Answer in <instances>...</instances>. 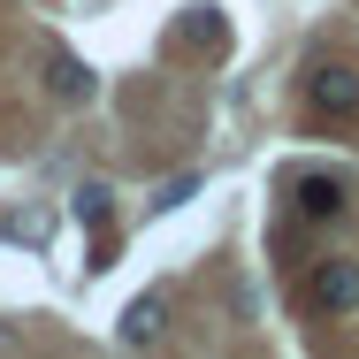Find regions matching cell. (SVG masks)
<instances>
[{"label":"cell","mask_w":359,"mask_h":359,"mask_svg":"<svg viewBox=\"0 0 359 359\" xmlns=\"http://www.w3.org/2000/svg\"><path fill=\"white\" fill-rule=\"evenodd\" d=\"M290 207L306 222H337L344 215V176H290Z\"/></svg>","instance_id":"5b68a950"},{"label":"cell","mask_w":359,"mask_h":359,"mask_svg":"<svg viewBox=\"0 0 359 359\" xmlns=\"http://www.w3.org/2000/svg\"><path fill=\"white\" fill-rule=\"evenodd\" d=\"M39 76H46V92H54L62 107H84V100H92V69L76 62L69 46H46V54H39Z\"/></svg>","instance_id":"3957f363"},{"label":"cell","mask_w":359,"mask_h":359,"mask_svg":"<svg viewBox=\"0 0 359 359\" xmlns=\"http://www.w3.org/2000/svg\"><path fill=\"white\" fill-rule=\"evenodd\" d=\"M306 306L329 313V321H344L359 306V260H321V268L306 276Z\"/></svg>","instance_id":"6da1fadb"},{"label":"cell","mask_w":359,"mask_h":359,"mask_svg":"<svg viewBox=\"0 0 359 359\" xmlns=\"http://www.w3.org/2000/svg\"><path fill=\"white\" fill-rule=\"evenodd\" d=\"M168 337V290H138L130 306H123V344L145 352V344H161Z\"/></svg>","instance_id":"277c9868"},{"label":"cell","mask_w":359,"mask_h":359,"mask_svg":"<svg viewBox=\"0 0 359 359\" xmlns=\"http://www.w3.org/2000/svg\"><path fill=\"white\" fill-rule=\"evenodd\" d=\"M191 191H199V176H176V184H161V199H153V207H161V215H168V207H184V199H191Z\"/></svg>","instance_id":"52a82bcc"},{"label":"cell","mask_w":359,"mask_h":359,"mask_svg":"<svg viewBox=\"0 0 359 359\" xmlns=\"http://www.w3.org/2000/svg\"><path fill=\"white\" fill-rule=\"evenodd\" d=\"M306 107H313V115H329V123L359 115V69H344V62H321V69L306 76Z\"/></svg>","instance_id":"7a4b0ae2"},{"label":"cell","mask_w":359,"mask_h":359,"mask_svg":"<svg viewBox=\"0 0 359 359\" xmlns=\"http://www.w3.org/2000/svg\"><path fill=\"white\" fill-rule=\"evenodd\" d=\"M76 222L100 237V260H92V268H107V184H84V191H76Z\"/></svg>","instance_id":"8992f818"},{"label":"cell","mask_w":359,"mask_h":359,"mask_svg":"<svg viewBox=\"0 0 359 359\" xmlns=\"http://www.w3.org/2000/svg\"><path fill=\"white\" fill-rule=\"evenodd\" d=\"M8 237H23V245H39V237H46V215H15V222H8Z\"/></svg>","instance_id":"ba28073f"}]
</instances>
